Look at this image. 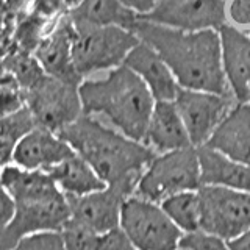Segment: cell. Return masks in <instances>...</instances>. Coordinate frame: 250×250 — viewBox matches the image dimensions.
I'll return each mask as SVG.
<instances>
[{
	"label": "cell",
	"mask_w": 250,
	"mask_h": 250,
	"mask_svg": "<svg viewBox=\"0 0 250 250\" xmlns=\"http://www.w3.org/2000/svg\"><path fill=\"white\" fill-rule=\"evenodd\" d=\"M35 127L33 116L30 114L27 106L10 116L0 117V169L13 163L16 146L23 135Z\"/></svg>",
	"instance_id": "obj_24"
},
{
	"label": "cell",
	"mask_w": 250,
	"mask_h": 250,
	"mask_svg": "<svg viewBox=\"0 0 250 250\" xmlns=\"http://www.w3.org/2000/svg\"><path fill=\"white\" fill-rule=\"evenodd\" d=\"M227 244L230 250H250V229L241 233L239 236L227 241Z\"/></svg>",
	"instance_id": "obj_38"
},
{
	"label": "cell",
	"mask_w": 250,
	"mask_h": 250,
	"mask_svg": "<svg viewBox=\"0 0 250 250\" xmlns=\"http://www.w3.org/2000/svg\"><path fill=\"white\" fill-rule=\"evenodd\" d=\"M227 23L239 30L250 28V0H225Z\"/></svg>",
	"instance_id": "obj_31"
},
{
	"label": "cell",
	"mask_w": 250,
	"mask_h": 250,
	"mask_svg": "<svg viewBox=\"0 0 250 250\" xmlns=\"http://www.w3.org/2000/svg\"><path fill=\"white\" fill-rule=\"evenodd\" d=\"M119 227L138 250H177L183 236L160 203L136 194L125 199Z\"/></svg>",
	"instance_id": "obj_6"
},
{
	"label": "cell",
	"mask_w": 250,
	"mask_h": 250,
	"mask_svg": "<svg viewBox=\"0 0 250 250\" xmlns=\"http://www.w3.org/2000/svg\"><path fill=\"white\" fill-rule=\"evenodd\" d=\"M30 11L49 21H55L67 13L64 0H33Z\"/></svg>",
	"instance_id": "obj_34"
},
{
	"label": "cell",
	"mask_w": 250,
	"mask_h": 250,
	"mask_svg": "<svg viewBox=\"0 0 250 250\" xmlns=\"http://www.w3.org/2000/svg\"><path fill=\"white\" fill-rule=\"evenodd\" d=\"M174 104L183 119L191 144L200 147L209 139L216 127L238 104V100L233 94H216L180 86Z\"/></svg>",
	"instance_id": "obj_9"
},
{
	"label": "cell",
	"mask_w": 250,
	"mask_h": 250,
	"mask_svg": "<svg viewBox=\"0 0 250 250\" xmlns=\"http://www.w3.org/2000/svg\"><path fill=\"white\" fill-rule=\"evenodd\" d=\"M139 19L178 30H219L227 23L225 0H160Z\"/></svg>",
	"instance_id": "obj_10"
},
{
	"label": "cell",
	"mask_w": 250,
	"mask_h": 250,
	"mask_svg": "<svg viewBox=\"0 0 250 250\" xmlns=\"http://www.w3.org/2000/svg\"><path fill=\"white\" fill-rule=\"evenodd\" d=\"M58 233L64 250H96L100 234L72 219H69Z\"/></svg>",
	"instance_id": "obj_27"
},
{
	"label": "cell",
	"mask_w": 250,
	"mask_h": 250,
	"mask_svg": "<svg viewBox=\"0 0 250 250\" xmlns=\"http://www.w3.org/2000/svg\"><path fill=\"white\" fill-rule=\"evenodd\" d=\"M177 250H186V249H183V247H178Z\"/></svg>",
	"instance_id": "obj_41"
},
{
	"label": "cell",
	"mask_w": 250,
	"mask_h": 250,
	"mask_svg": "<svg viewBox=\"0 0 250 250\" xmlns=\"http://www.w3.org/2000/svg\"><path fill=\"white\" fill-rule=\"evenodd\" d=\"M160 205L183 234L200 230V199L197 189L174 194L164 199Z\"/></svg>",
	"instance_id": "obj_23"
},
{
	"label": "cell",
	"mask_w": 250,
	"mask_h": 250,
	"mask_svg": "<svg viewBox=\"0 0 250 250\" xmlns=\"http://www.w3.org/2000/svg\"><path fill=\"white\" fill-rule=\"evenodd\" d=\"M128 194L113 186L84 195H66L69 219L88 227L96 233H105L119 227L121 211Z\"/></svg>",
	"instance_id": "obj_12"
},
{
	"label": "cell",
	"mask_w": 250,
	"mask_h": 250,
	"mask_svg": "<svg viewBox=\"0 0 250 250\" xmlns=\"http://www.w3.org/2000/svg\"><path fill=\"white\" fill-rule=\"evenodd\" d=\"M133 33L160 53L182 88L231 94L222 69L219 30H178L138 19Z\"/></svg>",
	"instance_id": "obj_1"
},
{
	"label": "cell",
	"mask_w": 250,
	"mask_h": 250,
	"mask_svg": "<svg viewBox=\"0 0 250 250\" xmlns=\"http://www.w3.org/2000/svg\"><path fill=\"white\" fill-rule=\"evenodd\" d=\"M83 114L105 117L125 136L143 143L155 99L146 83L125 64L78 86Z\"/></svg>",
	"instance_id": "obj_3"
},
{
	"label": "cell",
	"mask_w": 250,
	"mask_h": 250,
	"mask_svg": "<svg viewBox=\"0 0 250 250\" xmlns=\"http://www.w3.org/2000/svg\"><path fill=\"white\" fill-rule=\"evenodd\" d=\"M67 14L77 23L116 25L131 31L139 19V14L121 0H83L77 8L67 11Z\"/></svg>",
	"instance_id": "obj_22"
},
{
	"label": "cell",
	"mask_w": 250,
	"mask_h": 250,
	"mask_svg": "<svg viewBox=\"0 0 250 250\" xmlns=\"http://www.w3.org/2000/svg\"><path fill=\"white\" fill-rule=\"evenodd\" d=\"M75 27L70 16L64 13L55 21L52 30L44 36L35 50V57L44 72L62 82L80 84L83 78L77 72L72 58Z\"/></svg>",
	"instance_id": "obj_13"
},
{
	"label": "cell",
	"mask_w": 250,
	"mask_h": 250,
	"mask_svg": "<svg viewBox=\"0 0 250 250\" xmlns=\"http://www.w3.org/2000/svg\"><path fill=\"white\" fill-rule=\"evenodd\" d=\"M96 250H138L121 227L99 234Z\"/></svg>",
	"instance_id": "obj_32"
},
{
	"label": "cell",
	"mask_w": 250,
	"mask_h": 250,
	"mask_svg": "<svg viewBox=\"0 0 250 250\" xmlns=\"http://www.w3.org/2000/svg\"><path fill=\"white\" fill-rule=\"evenodd\" d=\"M14 25L16 16L6 13L3 8H0V58L18 49L14 42Z\"/></svg>",
	"instance_id": "obj_33"
},
{
	"label": "cell",
	"mask_w": 250,
	"mask_h": 250,
	"mask_svg": "<svg viewBox=\"0 0 250 250\" xmlns=\"http://www.w3.org/2000/svg\"><path fill=\"white\" fill-rule=\"evenodd\" d=\"M23 106H25V99L18 83L0 86V117L10 116Z\"/></svg>",
	"instance_id": "obj_30"
},
{
	"label": "cell",
	"mask_w": 250,
	"mask_h": 250,
	"mask_svg": "<svg viewBox=\"0 0 250 250\" xmlns=\"http://www.w3.org/2000/svg\"><path fill=\"white\" fill-rule=\"evenodd\" d=\"M180 247L186 250H230L227 241L203 230L185 233L180 241Z\"/></svg>",
	"instance_id": "obj_28"
},
{
	"label": "cell",
	"mask_w": 250,
	"mask_h": 250,
	"mask_svg": "<svg viewBox=\"0 0 250 250\" xmlns=\"http://www.w3.org/2000/svg\"><path fill=\"white\" fill-rule=\"evenodd\" d=\"M69 205L64 194L53 195L49 199L16 203V213L6 233L11 242H18L36 233H58L69 221Z\"/></svg>",
	"instance_id": "obj_11"
},
{
	"label": "cell",
	"mask_w": 250,
	"mask_h": 250,
	"mask_svg": "<svg viewBox=\"0 0 250 250\" xmlns=\"http://www.w3.org/2000/svg\"><path fill=\"white\" fill-rule=\"evenodd\" d=\"M74 27L72 58L83 80L124 64L128 52L139 42V38L131 30L122 27L77 22H74Z\"/></svg>",
	"instance_id": "obj_4"
},
{
	"label": "cell",
	"mask_w": 250,
	"mask_h": 250,
	"mask_svg": "<svg viewBox=\"0 0 250 250\" xmlns=\"http://www.w3.org/2000/svg\"><path fill=\"white\" fill-rule=\"evenodd\" d=\"M222 69L230 92L238 102L250 97V35L225 23L219 28Z\"/></svg>",
	"instance_id": "obj_14"
},
{
	"label": "cell",
	"mask_w": 250,
	"mask_h": 250,
	"mask_svg": "<svg viewBox=\"0 0 250 250\" xmlns=\"http://www.w3.org/2000/svg\"><path fill=\"white\" fill-rule=\"evenodd\" d=\"M124 64L146 83L155 100H174L180 89L175 75L153 47L141 41L128 52Z\"/></svg>",
	"instance_id": "obj_15"
},
{
	"label": "cell",
	"mask_w": 250,
	"mask_h": 250,
	"mask_svg": "<svg viewBox=\"0 0 250 250\" xmlns=\"http://www.w3.org/2000/svg\"><path fill=\"white\" fill-rule=\"evenodd\" d=\"M47 172L64 195H84L106 186L78 153H72Z\"/></svg>",
	"instance_id": "obj_21"
},
{
	"label": "cell",
	"mask_w": 250,
	"mask_h": 250,
	"mask_svg": "<svg viewBox=\"0 0 250 250\" xmlns=\"http://www.w3.org/2000/svg\"><path fill=\"white\" fill-rule=\"evenodd\" d=\"M3 6V0H0V8H2Z\"/></svg>",
	"instance_id": "obj_40"
},
{
	"label": "cell",
	"mask_w": 250,
	"mask_h": 250,
	"mask_svg": "<svg viewBox=\"0 0 250 250\" xmlns=\"http://www.w3.org/2000/svg\"><path fill=\"white\" fill-rule=\"evenodd\" d=\"M16 213V203L13 197L0 185V233H5L8 225L11 224Z\"/></svg>",
	"instance_id": "obj_35"
},
{
	"label": "cell",
	"mask_w": 250,
	"mask_h": 250,
	"mask_svg": "<svg viewBox=\"0 0 250 250\" xmlns=\"http://www.w3.org/2000/svg\"><path fill=\"white\" fill-rule=\"evenodd\" d=\"M31 3H33V0H3L2 8L6 13H10L18 18V16L30 11Z\"/></svg>",
	"instance_id": "obj_36"
},
{
	"label": "cell",
	"mask_w": 250,
	"mask_h": 250,
	"mask_svg": "<svg viewBox=\"0 0 250 250\" xmlns=\"http://www.w3.org/2000/svg\"><path fill=\"white\" fill-rule=\"evenodd\" d=\"M143 143L155 153L192 146L174 100H155Z\"/></svg>",
	"instance_id": "obj_18"
},
{
	"label": "cell",
	"mask_w": 250,
	"mask_h": 250,
	"mask_svg": "<svg viewBox=\"0 0 250 250\" xmlns=\"http://www.w3.org/2000/svg\"><path fill=\"white\" fill-rule=\"evenodd\" d=\"M11 250H64L60 233H36L22 238Z\"/></svg>",
	"instance_id": "obj_29"
},
{
	"label": "cell",
	"mask_w": 250,
	"mask_h": 250,
	"mask_svg": "<svg viewBox=\"0 0 250 250\" xmlns=\"http://www.w3.org/2000/svg\"><path fill=\"white\" fill-rule=\"evenodd\" d=\"M55 21L44 19L31 11L18 16L14 25V42L18 49L35 53L44 36L52 30Z\"/></svg>",
	"instance_id": "obj_25"
},
{
	"label": "cell",
	"mask_w": 250,
	"mask_h": 250,
	"mask_svg": "<svg viewBox=\"0 0 250 250\" xmlns=\"http://www.w3.org/2000/svg\"><path fill=\"white\" fill-rule=\"evenodd\" d=\"M121 2L141 16V14H146V13L150 11L152 8L160 2V0H121Z\"/></svg>",
	"instance_id": "obj_37"
},
{
	"label": "cell",
	"mask_w": 250,
	"mask_h": 250,
	"mask_svg": "<svg viewBox=\"0 0 250 250\" xmlns=\"http://www.w3.org/2000/svg\"><path fill=\"white\" fill-rule=\"evenodd\" d=\"M74 148L58 133L42 127L31 128L16 146L13 163L25 169L47 170L70 156Z\"/></svg>",
	"instance_id": "obj_16"
},
{
	"label": "cell",
	"mask_w": 250,
	"mask_h": 250,
	"mask_svg": "<svg viewBox=\"0 0 250 250\" xmlns=\"http://www.w3.org/2000/svg\"><path fill=\"white\" fill-rule=\"evenodd\" d=\"M0 185L11 195L14 203L49 199L62 194L47 170L25 169L14 163L0 169Z\"/></svg>",
	"instance_id": "obj_20"
},
{
	"label": "cell",
	"mask_w": 250,
	"mask_h": 250,
	"mask_svg": "<svg viewBox=\"0 0 250 250\" xmlns=\"http://www.w3.org/2000/svg\"><path fill=\"white\" fill-rule=\"evenodd\" d=\"M200 188V167L194 146L156 153L141 174L135 192L139 197L161 203L170 195Z\"/></svg>",
	"instance_id": "obj_5"
},
{
	"label": "cell",
	"mask_w": 250,
	"mask_h": 250,
	"mask_svg": "<svg viewBox=\"0 0 250 250\" xmlns=\"http://www.w3.org/2000/svg\"><path fill=\"white\" fill-rule=\"evenodd\" d=\"M203 146L250 166V104L238 102Z\"/></svg>",
	"instance_id": "obj_17"
},
{
	"label": "cell",
	"mask_w": 250,
	"mask_h": 250,
	"mask_svg": "<svg viewBox=\"0 0 250 250\" xmlns=\"http://www.w3.org/2000/svg\"><path fill=\"white\" fill-rule=\"evenodd\" d=\"M200 230L230 241L250 229V192L200 185Z\"/></svg>",
	"instance_id": "obj_8"
},
{
	"label": "cell",
	"mask_w": 250,
	"mask_h": 250,
	"mask_svg": "<svg viewBox=\"0 0 250 250\" xmlns=\"http://www.w3.org/2000/svg\"><path fill=\"white\" fill-rule=\"evenodd\" d=\"M75 83L44 75L33 86L23 91L25 106L33 116L36 127L60 133L83 114L80 92Z\"/></svg>",
	"instance_id": "obj_7"
},
{
	"label": "cell",
	"mask_w": 250,
	"mask_h": 250,
	"mask_svg": "<svg viewBox=\"0 0 250 250\" xmlns=\"http://www.w3.org/2000/svg\"><path fill=\"white\" fill-rule=\"evenodd\" d=\"M83 2V0H64V5H66V10L70 11L74 10V8H77L78 5H80Z\"/></svg>",
	"instance_id": "obj_39"
},
{
	"label": "cell",
	"mask_w": 250,
	"mask_h": 250,
	"mask_svg": "<svg viewBox=\"0 0 250 250\" xmlns=\"http://www.w3.org/2000/svg\"><path fill=\"white\" fill-rule=\"evenodd\" d=\"M2 61L5 67L8 69V72L18 82L22 91L28 89L30 86H33L38 80H41L45 75L44 69L41 67L38 58L35 57V53L14 49L13 52L5 55Z\"/></svg>",
	"instance_id": "obj_26"
},
{
	"label": "cell",
	"mask_w": 250,
	"mask_h": 250,
	"mask_svg": "<svg viewBox=\"0 0 250 250\" xmlns=\"http://www.w3.org/2000/svg\"><path fill=\"white\" fill-rule=\"evenodd\" d=\"M58 135L94 169L106 186L131 195L147 164L156 155L147 144L131 139L96 116L82 114Z\"/></svg>",
	"instance_id": "obj_2"
},
{
	"label": "cell",
	"mask_w": 250,
	"mask_h": 250,
	"mask_svg": "<svg viewBox=\"0 0 250 250\" xmlns=\"http://www.w3.org/2000/svg\"><path fill=\"white\" fill-rule=\"evenodd\" d=\"M249 104H250V97H249Z\"/></svg>",
	"instance_id": "obj_43"
},
{
	"label": "cell",
	"mask_w": 250,
	"mask_h": 250,
	"mask_svg": "<svg viewBox=\"0 0 250 250\" xmlns=\"http://www.w3.org/2000/svg\"><path fill=\"white\" fill-rule=\"evenodd\" d=\"M246 33H249V35H250V28H249V30H247V31H246Z\"/></svg>",
	"instance_id": "obj_42"
},
{
	"label": "cell",
	"mask_w": 250,
	"mask_h": 250,
	"mask_svg": "<svg viewBox=\"0 0 250 250\" xmlns=\"http://www.w3.org/2000/svg\"><path fill=\"white\" fill-rule=\"evenodd\" d=\"M195 148L199 156L200 185L222 186L250 192V166L231 160L208 146Z\"/></svg>",
	"instance_id": "obj_19"
}]
</instances>
